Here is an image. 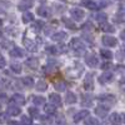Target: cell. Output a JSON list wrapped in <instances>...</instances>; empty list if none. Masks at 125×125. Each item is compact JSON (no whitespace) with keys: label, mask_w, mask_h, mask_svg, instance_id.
<instances>
[{"label":"cell","mask_w":125,"mask_h":125,"mask_svg":"<svg viewBox=\"0 0 125 125\" xmlns=\"http://www.w3.org/2000/svg\"><path fill=\"white\" fill-rule=\"evenodd\" d=\"M56 123H58V124H64L65 121L62 120V118H61V115H60V119H59V120H56Z\"/></svg>","instance_id":"obj_48"},{"label":"cell","mask_w":125,"mask_h":125,"mask_svg":"<svg viewBox=\"0 0 125 125\" xmlns=\"http://www.w3.org/2000/svg\"><path fill=\"white\" fill-rule=\"evenodd\" d=\"M43 25H44V23H43V21H36V23H34V24H33V29H34L35 31H39V30H41Z\"/></svg>","instance_id":"obj_38"},{"label":"cell","mask_w":125,"mask_h":125,"mask_svg":"<svg viewBox=\"0 0 125 125\" xmlns=\"http://www.w3.org/2000/svg\"><path fill=\"white\" fill-rule=\"evenodd\" d=\"M98 100L108 104V105H111V104H114L116 101V98L114 95H111V94H104V95H99L98 96Z\"/></svg>","instance_id":"obj_4"},{"label":"cell","mask_w":125,"mask_h":125,"mask_svg":"<svg viewBox=\"0 0 125 125\" xmlns=\"http://www.w3.org/2000/svg\"><path fill=\"white\" fill-rule=\"evenodd\" d=\"M33 103L35 104L36 106H40V105H44L45 104V98L43 96H33Z\"/></svg>","instance_id":"obj_29"},{"label":"cell","mask_w":125,"mask_h":125,"mask_svg":"<svg viewBox=\"0 0 125 125\" xmlns=\"http://www.w3.org/2000/svg\"><path fill=\"white\" fill-rule=\"evenodd\" d=\"M31 123H33V121H31V119L29 118V116H21V124H26V125H30Z\"/></svg>","instance_id":"obj_39"},{"label":"cell","mask_w":125,"mask_h":125,"mask_svg":"<svg viewBox=\"0 0 125 125\" xmlns=\"http://www.w3.org/2000/svg\"><path fill=\"white\" fill-rule=\"evenodd\" d=\"M36 90H39V91H45L46 89H48V84L44 81V80H40V81H38L36 83Z\"/></svg>","instance_id":"obj_30"},{"label":"cell","mask_w":125,"mask_h":125,"mask_svg":"<svg viewBox=\"0 0 125 125\" xmlns=\"http://www.w3.org/2000/svg\"><path fill=\"white\" fill-rule=\"evenodd\" d=\"M88 115H90L89 110H81V111L76 113V115L74 116V121H75V123H79V121H81L83 119H85Z\"/></svg>","instance_id":"obj_15"},{"label":"cell","mask_w":125,"mask_h":125,"mask_svg":"<svg viewBox=\"0 0 125 125\" xmlns=\"http://www.w3.org/2000/svg\"><path fill=\"white\" fill-rule=\"evenodd\" d=\"M33 5H34L33 0H21V1L18 4V9H19V10H21V11H24V10L30 9Z\"/></svg>","instance_id":"obj_10"},{"label":"cell","mask_w":125,"mask_h":125,"mask_svg":"<svg viewBox=\"0 0 125 125\" xmlns=\"http://www.w3.org/2000/svg\"><path fill=\"white\" fill-rule=\"evenodd\" d=\"M24 84L28 86V88H31V86H34V79L31 78V76H25L24 78Z\"/></svg>","instance_id":"obj_37"},{"label":"cell","mask_w":125,"mask_h":125,"mask_svg":"<svg viewBox=\"0 0 125 125\" xmlns=\"http://www.w3.org/2000/svg\"><path fill=\"white\" fill-rule=\"evenodd\" d=\"M46 51L50 54H58V53H61V51H64L61 46H48L46 48Z\"/></svg>","instance_id":"obj_26"},{"label":"cell","mask_w":125,"mask_h":125,"mask_svg":"<svg viewBox=\"0 0 125 125\" xmlns=\"http://www.w3.org/2000/svg\"><path fill=\"white\" fill-rule=\"evenodd\" d=\"M49 99H50L51 104H54V105H56V106H60V104H61V98H60V95L53 93V94H50Z\"/></svg>","instance_id":"obj_18"},{"label":"cell","mask_w":125,"mask_h":125,"mask_svg":"<svg viewBox=\"0 0 125 125\" xmlns=\"http://www.w3.org/2000/svg\"><path fill=\"white\" fill-rule=\"evenodd\" d=\"M33 20H34V15L33 14H31V13H24V15H23V23L28 24L30 21H33Z\"/></svg>","instance_id":"obj_34"},{"label":"cell","mask_w":125,"mask_h":125,"mask_svg":"<svg viewBox=\"0 0 125 125\" xmlns=\"http://www.w3.org/2000/svg\"><path fill=\"white\" fill-rule=\"evenodd\" d=\"M81 103H83V105H86V106H91L93 105V99H91V96L90 95H83V100H81Z\"/></svg>","instance_id":"obj_31"},{"label":"cell","mask_w":125,"mask_h":125,"mask_svg":"<svg viewBox=\"0 0 125 125\" xmlns=\"http://www.w3.org/2000/svg\"><path fill=\"white\" fill-rule=\"evenodd\" d=\"M68 35L64 33V31H58V33H54L53 36H51V39L55 40V41H62Z\"/></svg>","instance_id":"obj_20"},{"label":"cell","mask_w":125,"mask_h":125,"mask_svg":"<svg viewBox=\"0 0 125 125\" xmlns=\"http://www.w3.org/2000/svg\"><path fill=\"white\" fill-rule=\"evenodd\" d=\"M28 113H29V115L31 116V118H39V109H38V106H30L29 109H28Z\"/></svg>","instance_id":"obj_25"},{"label":"cell","mask_w":125,"mask_h":125,"mask_svg":"<svg viewBox=\"0 0 125 125\" xmlns=\"http://www.w3.org/2000/svg\"><path fill=\"white\" fill-rule=\"evenodd\" d=\"M80 4H81L83 6H86L88 9H91V10H95V9L99 8V5H98L95 1H93V0H81Z\"/></svg>","instance_id":"obj_14"},{"label":"cell","mask_w":125,"mask_h":125,"mask_svg":"<svg viewBox=\"0 0 125 125\" xmlns=\"http://www.w3.org/2000/svg\"><path fill=\"white\" fill-rule=\"evenodd\" d=\"M11 70L14 73H16V74H20L21 73V64H19V62H11Z\"/></svg>","instance_id":"obj_36"},{"label":"cell","mask_w":125,"mask_h":125,"mask_svg":"<svg viewBox=\"0 0 125 125\" xmlns=\"http://www.w3.org/2000/svg\"><path fill=\"white\" fill-rule=\"evenodd\" d=\"M120 38H121V39H124V31H121V34H120Z\"/></svg>","instance_id":"obj_49"},{"label":"cell","mask_w":125,"mask_h":125,"mask_svg":"<svg viewBox=\"0 0 125 125\" xmlns=\"http://www.w3.org/2000/svg\"><path fill=\"white\" fill-rule=\"evenodd\" d=\"M24 45H25L26 50H29L30 53H35V51H38V45L30 39H24Z\"/></svg>","instance_id":"obj_9"},{"label":"cell","mask_w":125,"mask_h":125,"mask_svg":"<svg viewBox=\"0 0 125 125\" xmlns=\"http://www.w3.org/2000/svg\"><path fill=\"white\" fill-rule=\"evenodd\" d=\"M83 71H84V68H83L80 64H76L75 66H73L70 68L68 71H66V75L73 78V79H75V78H79L81 74H83Z\"/></svg>","instance_id":"obj_1"},{"label":"cell","mask_w":125,"mask_h":125,"mask_svg":"<svg viewBox=\"0 0 125 125\" xmlns=\"http://www.w3.org/2000/svg\"><path fill=\"white\" fill-rule=\"evenodd\" d=\"M25 65L29 66V68H31V69H36L39 66V60L36 58H29L25 61Z\"/></svg>","instance_id":"obj_17"},{"label":"cell","mask_w":125,"mask_h":125,"mask_svg":"<svg viewBox=\"0 0 125 125\" xmlns=\"http://www.w3.org/2000/svg\"><path fill=\"white\" fill-rule=\"evenodd\" d=\"M106 5H110V1H109V0H100V5H99V6L104 8V6H106Z\"/></svg>","instance_id":"obj_44"},{"label":"cell","mask_w":125,"mask_h":125,"mask_svg":"<svg viewBox=\"0 0 125 125\" xmlns=\"http://www.w3.org/2000/svg\"><path fill=\"white\" fill-rule=\"evenodd\" d=\"M65 101H66V104H74V103H76V95L73 91H68L66 96H65Z\"/></svg>","instance_id":"obj_19"},{"label":"cell","mask_w":125,"mask_h":125,"mask_svg":"<svg viewBox=\"0 0 125 125\" xmlns=\"http://www.w3.org/2000/svg\"><path fill=\"white\" fill-rule=\"evenodd\" d=\"M110 121H111L113 124H120V123H121L120 114H118V113L111 114V115H110Z\"/></svg>","instance_id":"obj_32"},{"label":"cell","mask_w":125,"mask_h":125,"mask_svg":"<svg viewBox=\"0 0 125 125\" xmlns=\"http://www.w3.org/2000/svg\"><path fill=\"white\" fill-rule=\"evenodd\" d=\"M84 88L88 91H91L94 89V78H93L91 73H88L86 74V78H85V81H84Z\"/></svg>","instance_id":"obj_5"},{"label":"cell","mask_w":125,"mask_h":125,"mask_svg":"<svg viewBox=\"0 0 125 125\" xmlns=\"http://www.w3.org/2000/svg\"><path fill=\"white\" fill-rule=\"evenodd\" d=\"M8 45H13V43H11V41H3V43H1V46H3L4 49L9 48Z\"/></svg>","instance_id":"obj_45"},{"label":"cell","mask_w":125,"mask_h":125,"mask_svg":"<svg viewBox=\"0 0 125 125\" xmlns=\"http://www.w3.org/2000/svg\"><path fill=\"white\" fill-rule=\"evenodd\" d=\"M85 124H86V125H98V124H99V120H98L96 118H93V116L88 115V116L85 118Z\"/></svg>","instance_id":"obj_33"},{"label":"cell","mask_w":125,"mask_h":125,"mask_svg":"<svg viewBox=\"0 0 125 125\" xmlns=\"http://www.w3.org/2000/svg\"><path fill=\"white\" fill-rule=\"evenodd\" d=\"M113 65H111V62H104V64L101 65V69L103 70H108V69H110Z\"/></svg>","instance_id":"obj_42"},{"label":"cell","mask_w":125,"mask_h":125,"mask_svg":"<svg viewBox=\"0 0 125 125\" xmlns=\"http://www.w3.org/2000/svg\"><path fill=\"white\" fill-rule=\"evenodd\" d=\"M116 59H118L119 61H123V60H124V50H123V49H120L118 53H116Z\"/></svg>","instance_id":"obj_40"},{"label":"cell","mask_w":125,"mask_h":125,"mask_svg":"<svg viewBox=\"0 0 125 125\" xmlns=\"http://www.w3.org/2000/svg\"><path fill=\"white\" fill-rule=\"evenodd\" d=\"M36 13L39 16H43V18H50V15H51L49 8H46V6H39L36 9Z\"/></svg>","instance_id":"obj_13"},{"label":"cell","mask_w":125,"mask_h":125,"mask_svg":"<svg viewBox=\"0 0 125 125\" xmlns=\"http://www.w3.org/2000/svg\"><path fill=\"white\" fill-rule=\"evenodd\" d=\"M6 118H8V113H1V114H0V123L5 121Z\"/></svg>","instance_id":"obj_43"},{"label":"cell","mask_w":125,"mask_h":125,"mask_svg":"<svg viewBox=\"0 0 125 125\" xmlns=\"http://www.w3.org/2000/svg\"><path fill=\"white\" fill-rule=\"evenodd\" d=\"M20 108L18 106V105H10V106H8V109H6V113L9 114V115H13V116H16V115H19L20 114Z\"/></svg>","instance_id":"obj_16"},{"label":"cell","mask_w":125,"mask_h":125,"mask_svg":"<svg viewBox=\"0 0 125 125\" xmlns=\"http://www.w3.org/2000/svg\"><path fill=\"white\" fill-rule=\"evenodd\" d=\"M94 19H95L98 23L103 24V23H105L106 20H108V16L104 14V13H96L95 15H94Z\"/></svg>","instance_id":"obj_23"},{"label":"cell","mask_w":125,"mask_h":125,"mask_svg":"<svg viewBox=\"0 0 125 125\" xmlns=\"http://www.w3.org/2000/svg\"><path fill=\"white\" fill-rule=\"evenodd\" d=\"M10 101H11L13 104H16L18 106H21L25 104V96L21 95V94H14V95L11 96V99H10Z\"/></svg>","instance_id":"obj_6"},{"label":"cell","mask_w":125,"mask_h":125,"mask_svg":"<svg viewBox=\"0 0 125 125\" xmlns=\"http://www.w3.org/2000/svg\"><path fill=\"white\" fill-rule=\"evenodd\" d=\"M70 46L74 50H76L78 53H84V50H85V45L80 39H73L70 41Z\"/></svg>","instance_id":"obj_2"},{"label":"cell","mask_w":125,"mask_h":125,"mask_svg":"<svg viewBox=\"0 0 125 125\" xmlns=\"http://www.w3.org/2000/svg\"><path fill=\"white\" fill-rule=\"evenodd\" d=\"M62 23H64V24L66 25V28H69V29H71V30L76 29V26H75V23L73 21V20H70L69 18H62Z\"/></svg>","instance_id":"obj_28"},{"label":"cell","mask_w":125,"mask_h":125,"mask_svg":"<svg viewBox=\"0 0 125 125\" xmlns=\"http://www.w3.org/2000/svg\"><path fill=\"white\" fill-rule=\"evenodd\" d=\"M85 60H86V64H88L89 66H91V68H95V66L99 64V60H98L96 55H94V54L88 55V56L85 58Z\"/></svg>","instance_id":"obj_12"},{"label":"cell","mask_w":125,"mask_h":125,"mask_svg":"<svg viewBox=\"0 0 125 125\" xmlns=\"http://www.w3.org/2000/svg\"><path fill=\"white\" fill-rule=\"evenodd\" d=\"M70 15L73 16V19H74V20H76V21H80V20L84 19L85 13H84V10H81V9H79V8H74V9L70 10Z\"/></svg>","instance_id":"obj_3"},{"label":"cell","mask_w":125,"mask_h":125,"mask_svg":"<svg viewBox=\"0 0 125 125\" xmlns=\"http://www.w3.org/2000/svg\"><path fill=\"white\" fill-rule=\"evenodd\" d=\"M100 55L104 59H111L113 58V53H111L110 50H106V49H101L100 50Z\"/></svg>","instance_id":"obj_35"},{"label":"cell","mask_w":125,"mask_h":125,"mask_svg":"<svg viewBox=\"0 0 125 125\" xmlns=\"http://www.w3.org/2000/svg\"><path fill=\"white\" fill-rule=\"evenodd\" d=\"M108 113H109V108L104 106V105H99L95 108V115L100 116V118H106L108 116Z\"/></svg>","instance_id":"obj_8"},{"label":"cell","mask_w":125,"mask_h":125,"mask_svg":"<svg viewBox=\"0 0 125 125\" xmlns=\"http://www.w3.org/2000/svg\"><path fill=\"white\" fill-rule=\"evenodd\" d=\"M5 65H6V60H5V58H4L3 55H0V69H3Z\"/></svg>","instance_id":"obj_41"},{"label":"cell","mask_w":125,"mask_h":125,"mask_svg":"<svg viewBox=\"0 0 125 125\" xmlns=\"http://www.w3.org/2000/svg\"><path fill=\"white\" fill-rule=\"evenodd\" d=\"M103 44L105 46H116L118 45V40L114 38V36H109V35H105L103 36Z\"/></svg>","instance_id":"obj_7"},{"label":"cell","mask_w":125,"mask_h":125,"mask_svg":"<svg viewBox=\"0 0 125 125\" xmlns=\"http://www.w3.org/2000/svg\"><path fill=\"white\" fill-rule=\"evenodd\" d=\"M10 56H13V58H21V56H24V51L20 48H14L13 50H10Z\"/></svg>","instance_id":"obj_21"},{"label":"cell","mask_w":125,"mask_h":125,"mask_svg":"<svg viewBox=\"0 0 125 125\" xmlns=\"http://www.w3.org/2000/svg\"><path fill=\"white\" fill-rule=\"evenodd\" d=\"M54 88H55L56 91H65V89H66V83H65L64 80H59V81H56L55 84H54Z\"/></svg>","instance_id":"obj_22"},{"label":"cell","mask_w":125,"mask_h":125,"mask_svg":"<svg viewBox=\"0 0 125 125\" xmlns=\"http://www.w3.org/2000/svg\"><path fill=\"white\" fill-rule=\"evenodd\" d=\"M39 118L41 119V123H50V120H49V118H48V116L45 118V116H40V115H39Z\"/></svg>","instance_id":"obj_46"},{"label":"cell","mask_w":125,"mask_h":125,"mask_svg":"<svg viewBox=\"0 0 125 125\" xmlns=\"http://www.w3.org/2000/svg\"><path fill=\"white\" fill-rule=\"evenodd\" d=\"M44 110H45L46 114L53 115V114L56 113V105H54V104H46V105L44 106Z\"/></svg>","instance_id":"obj_24"},{"label":"cell","mask_w":125,"mask_h":125,"mask_svg":"<svg viewBox=\"0 0 125 125\" xmlns=\"http://www.w3.org/2000/svg\"><path fill=\"white\" fill-rule=\"evenodd\" d=\"M101 30L105 31V33H114V31H115V28H114L113 25H110V24H106V21H105V23L101 24Z\"/></svg>","instance_id":"obj_27"},{"label":"cell","mask_w":125,"mask_h":125,"mask_svg":"<svg viewBox=\"0 0 125 125\" xmlns=\"http://www.w3.org/2000/svg\"><path fill=\"white\" fill-rule=\"evenodd\" d=\"M6 99H8V98H6V94H4V93L0 94V100H1V101H5Z\"/></svg>","instance_id":"obj_47"},{"label":"cell","mask_w":125,"mask_h":125,"mask_svg":"<svg viewBox=\"0 0 125 125\" xmlns=\"http://www.w3.org/2000/svg\"><path fill=\"white\" fill-rule=\"evenodd\" d=\"M113 79H114L113 73H109V71H105L101 76H99V81L101 83V84H106V83H110V81H113Z\"/></svg>","instance_id":"obj_11"}]
</instances>
